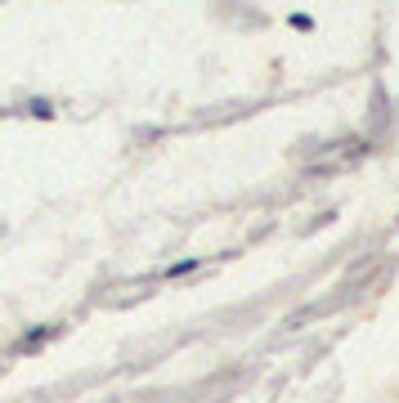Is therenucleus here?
Instances as JSON below:
<instances>
[{"label":"nucleus","instance_id":"nucleus-2","mask_svg":"<svg viewBox=\"0 0 399 403\" xmlns=\"http://www.w3.org/2000/svg\"><path fill=\"white\" fill-rule=\"evenodd\" d=\"M32 117H54V112H50V103H45V99H36V103H32Z\"/></svg>","mask_w":399,"mask_h":403},{"label":"nucleus","instance_id":"nucleus-1","mask_svg":"<svg viewBox=\"0 0 399 403\" xmlns=\"http://www.w3.org/2000/svg\"><path fill=\"white\" fill-rule=\"evenodd\" d=\"M197 265H202V260H179V265H170V269H166V278H179V274H193Z\"/></svg>","mask_w":399,"mask_h":403}]
</instances>
